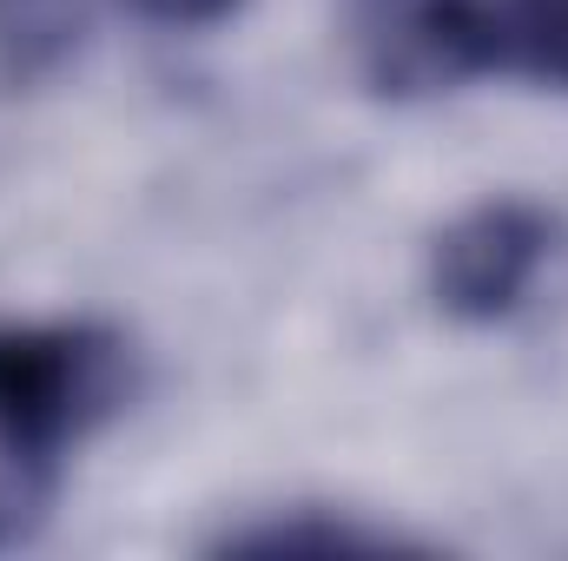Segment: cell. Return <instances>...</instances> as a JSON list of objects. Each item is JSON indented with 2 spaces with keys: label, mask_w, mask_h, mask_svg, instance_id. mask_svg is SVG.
Wrapping results in <instances>:
<instances>
[{
  "label": "cell",
  "mask_w": 568,
  "mask_h": 561,
  "mask_svg": "<svg viewBox=\"0 0 568 561\" xmlns=\"http://www.w3.org/2000/svg\"><path fill=\"white\" fill-rule=\"evenodd\" d=\"M126 337L106 324H0V549L40 536L80 436L126 404Z\"/></svg>",
  "instance_id": "obj_1"
},
{
  "label": "cell",
  "mask_w": 568,
  "mask_h": 561,
  "mask_svg": "<svg viewBox=\"0 0 568 561\" xmlns=\"http://www.w3.org/2000/svg\"><path fill=\"white\" fill-rule=\"evenodd\" d=\"M357 47L390 93L469 73H523L568 93V0H357Z\"/></svg>",
  "instance_id": "obj_2"
},
{
  "label": "cell",
  "mask_w": 568,
  "mask_h": 561,
  "mask_svg": "<svg viewBox=\"0 0 568 561\" xmlns=\"http://www.w3.org/2000/svg\"><path fill=\"white\" fill-rule=\"evenodd\" d=\"M549 258H556V218L523 198H489L436 238L429 278H436V297L449 317L496 324L529 304Z\"/></svg>",
  "instance_id": "obj_3"
},
{
  "label": "cell",
  "mask_w": 568,
  "mask_h": 561,
  "mask_svg": "<svg viewBox=\"0 0 568 561\" xmlns=\"http://www.w3.org/2000/svg\"><path fill=\"white\" fill-rule=\"evenodd\" d=\"M152 20H165V27H212V20H225L239 0H140Z\"/></svg>",
  "instance_id": "obj_4"
}]
</instances>
